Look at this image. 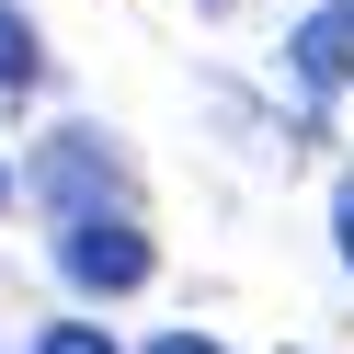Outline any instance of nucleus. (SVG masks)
Wrapping results in <instances>:
<instances>
[{
    "label": "nucleus",
    "instance_id": "f257e3e1",
    "mask_svg": "<svg viewBox=\"0 0 354 354\" xmlns=\"http://www.w3.org/2000/svg\"><path fill=\"white\" fill-rule=\"evenodd\" d=\"M57 274H69L80 297H126V286H149V229H138L126 206L57 217Z\"/></svg>",
    "mask_w": 354,
    "mask_h": 354
},
{
    "label": "nucleus",
    "instance_id": "f03ea898",
    "mask_svg": "<svg viewBox=\"0 0 354 354\" xmlns=\"http://www.w3.org/2000/svg\"><path fill=\"white\" fill-rule=\"evenodd\" d=\"M35 183H46V206H57V217L115 206V160H103L92 138H46V171H35Z\"/></svg>",
    "mask_w": 354,
    "mask_h": 354
},
{
    "label": "nucleus",
    "instance_id": "7ed1b4c3",
    "mask_svg": "<svg viewBox=\"0 0 354 354\" xmlns=\"http://www.w3.org/2000/svg\"><path fill=\"white\" fill-rule=\"evenodd\" d=\"M297 69L308 80H354V12L343 0H320V12L297 24Z\"/></svg>",
    "mask_w": 354,
    "mask_h": 354
},
{
    "label": "nucleus",
    "instance_id": "20e7f679",
    "mask_svg": "<svg viewBox=\"0 0 354 354\" xmlns=\"http://www.w3.org/2000/svg\"><path fill=\"white\" fill-rule=\"evenodd\" d=\"M0 92H35V24H24V0H0Z\"/></svg>",
    "mask_w": 354,
    "mask_h": 354
},
{
    "label": "nucleus",
    "instance_id": "39448f33",
    "mask_svg": "<svg viewBox=\"0 0 354 354\" xmlns=\"http://www.w3.org/2000/svg\"><path fill=\"white\" fill-rule=\"evenodd\" d=\"M35 354H115L92 320H57V331H35Z\"/></svg>",
    "mask_w": 354,
    "mask_h": 354
},
{
    "label": "nucleus",
    "instance_id": "423d86ee",
    "mask_svg": "<svg viewBox=\"0 0 354 354\" xmlns=\"http://www.w3.org/2000/svg\"><path fill=\"white\" fill-rule=\"evenodd\" d=\"M149 354H217V343H206V331H160Z\"/></svg>",
    "mask_w": 354,
    "mask_h": 354
},
{
    "label": "nucleus",
    "instance_id": "0eeeda50",
    "mask_svg": "<svg viewBox=\"0 0 354 354\" xmlns=\"http://www.w3.org/2000/svg\"><path fill=\"white\" fill-rule=\"evenodd\" d=\"M331 229H343V263H354V183L331 194Z\"/></svg>",
    "mask_w": 354,
    "mask_h": 354
},
{
    "label": "nucleus",
    "instance_id": "6e6552de",
    "mask_svg": "<svg viewBox=\"0 0 354 354\" xmlns=\"http://www.w3.org/2000/svg\"><path fill=\"white\" fill-rule=\"evenodd\" d=\"M0 194H12V171H0Z\"/></svg>",
    "mask_w": 354,
    "mask_h": 354
}]
</instances>
